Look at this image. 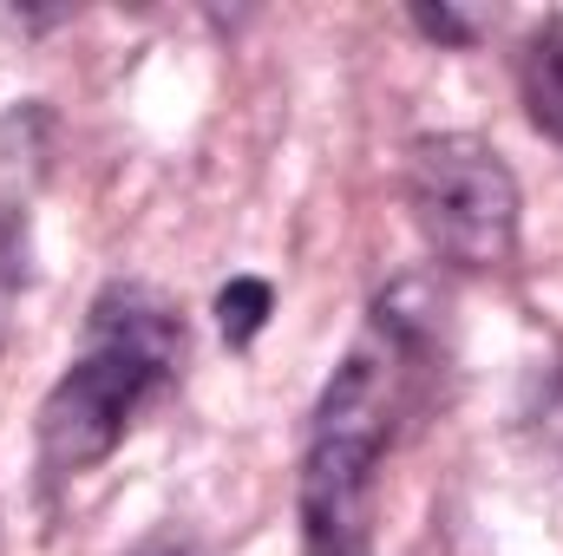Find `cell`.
<instances>
[{
  "label": "cell",
  "mask_w": 563,
  "mask_h": 556,
  "mask_svg": "<svg viewBox=\"0 0 563 556\" xmlns=\"http://www.w3.org/2000/svg\"><path fill=\"white\" fill-rule=\"evenodd\" d=\"M269 308H276V288H269V281L236 276L223 294H217V327H223V341H230V347H250V341L263 334Z\"/></svg>",
  "instance_id": "obj_5"
},
{
  "label": "cell",
  "mask_w": 563,
  "mask_h": 556,
  "mask_svg": "<svg viewBox=\"0 0 563 556\" xmlns=\"http://www.w3.org/2000/svg\"><path fill=\"white\" fill-rule=\"evenodd\" d=\"M407 203L426 249L452 269L492 276L518 256V177L472 132L420 138L407 157Z\"/></svg>",
  "instance_id": "obj_3"
},
{
  "label": "cell",
  "mask_w": 563,
  "mask_h": 556,
  "mask_svg": "<svg viewBox=\"0 0 563 556\" xmlns=\"http://www.w3.org/2000/svg\"><path fill=\"white\" fill-rule=\"evenodd\" d=\"M177 360H184L177 308L139 281L106 288L92 301L86 354L40 400V465L73 478V471H92L99 458H112L132 413L177 374Z\"/></svg>",
  "instance_id": "obj_2"
},
{
  "label": "cell",
  "mask_w": 563,
  "mask_h": 556,
  "mask_svg": "<svg viewBox=\"0 0 563 556\" xmlns=\"http://www.w3.org/2000/svg\"><path fill=\"white\" fill-rule=\"evenodd\" d=\"M413 26L426 40H439V46H472V20L452 13V7H413Z\"/></svg>",
  "instance_id": "obj_6"
},
{
  "label": "cell",
  "mask_w": 563,
  "mask_h": 556,
  "mask_svg": "<svg viewBox=\"0 0 563 556\" xmlns=\"http://www.w3.org/2000/svg\"><path fill=\"white\" fill-rule=\"evenodd\" d=\"M518 92H525V112L538 119V132H551L563 144V20L538 26L518 53Z\"/></svg>",
  "instance_id": "obj_4"
},
{
  "label": "cell",
  "mask_w": 563,
  "mask_h": 556,
  "mask_svg": "<svg viewBox=\"0 0 563 556\" xmlns=\"http://www.w3.org/2000/svg\"><path fill=\"white\" fill-rule=\"evenodd\" d=\"M538 438H544V445L563 458V367L544 380V387H538Z\"/></svg>",
  "instance_id": "obj_7"
},
{
  "label": "cell",
  "mask_w": 563,
  "mask_h": 556,
  "mask_svg": "<svg viewBox=\"0 0 563 556\" xmlns=\"http://www.w3.org/2000/svg\"><path fill=\"white\" fill-rule=\"evenodd\" d=\"M426 347L367 327V341L334 367L308 419L301 452V551L308 556H367L374 537V465L394 438L407 380L420 374Z\"/></svg>",
  "instance_id": "obj_1"
},
{
  "label": "cell",
  "mask_w": 563,
  "mask_h": 556,
  "mask_svg": "<svg viewBox=\"0 0 563 556\" xmlns=\"http://www.w3.org/2000/svg\"><path fill=\"white\" fill-rule=\"evenodd\" d=\"M139 556H197L190 544H151V551H139Z\"/></svg>",
  "instance_id": "obj_8"
}]
</instances>
